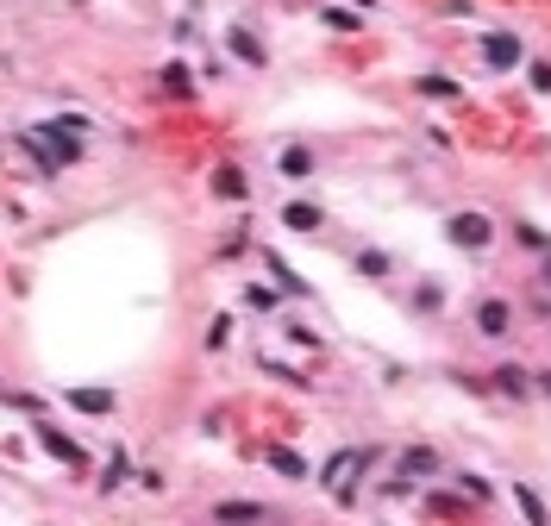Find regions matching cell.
<instances>
[{"label": "cell", "instance_id": "obj_1", "mask_svg": "<svg viewBox=\"0 0 551 526\" xmlns=\"http://www.w3.org/2000/svg\"><path fill=\"white\" fill-rule=\"evenodd\" d=\"M445 238H451L458 251H489V245H495V220H489V213H451V220H445Z\"/></svg>", "mask_w": 551, "mask_h": 526}, {"label": "cell", "instance_id": "obj_2", "mask_svg": "<svg viewBox=\"0 0 551 526\" xmlns=\"http://www.w3.org/2000/svg\"><path fill=\"white\" fill-rule=\"evenodd\" d=\"M470 326L483 332V339H514V307L501 301V295H476V307H470Z\"/></svg>", "mask_w": 551, "mask_h": 526}, {"label": "cell", "instance_id": "obj_3", "mask_svg": "<svg viewBox=\"0 0 551 526\" xmlns=\"http://www.w3.org/2000/svg\"><path fill=\"white\" fill-rule=\"evenodd\" d=\"M439 470H445V458H439L433 445H407L395 476H401V483H426V476H439Z\"/></svg>", "mask_w": 551, "mask_h": 526}, {"label": "cell", "instance_id": "obj_4", "mask_svg": "<svg viewBox=\"0 0 551 526\" xmlns=\"http://www.w3.org/2000/svg\"><path fill=\"white\" fill-rule=\"evenodd\" d=\"M489 382H495V389L508 395V401H533V395H539V382H533V370H520V364H501V370H495Z\"/></svg>", "mask_w": 551, "mask_h": 526}, {"label": "cell", "instance_id": "obj_5", "mask_svg": "<svg viewBox=\"0 0 551 526\" xmlns=\"http://www.w3.org/2000/svg\"><path fill=\"white\" fill-rule=\"evenodd\" d=\"M483 63H489V69H514V63H520V38H514V32H489V38H483Z\"/></svg>", "mask_w": 551, "mask_h": 526}, {"label": "cell", "instance_id": "obj_6", "mask_svg": "<svg viewBox=\"0 0 551 526\" xmlns=\"http://www.w3.org/2000/svg\"><path fill=\"white\" fill-rule=\"evenodd\" d=\"M213 520H220V526H263V520H270V508H257V501H220Z\"/></svg>", "mask_w": 551, "mask_h": 526}, {"label": "cell", "instance_id": "obj_7", "mask_svg": "<svg viewBox=\"0 0 551 526\" xmlns=\"http://www.w3.org/2000/svg\"><path fill=\"white\" fill-rule=\"evenodd\" d=\"M38 445H44V451H51V458H63V464H76V470L88 464V451H82L76 439H63V433H57V426H38Z\"/></svg>", "mask_w": 551, "mask_h": 526}, {"label": "cell", "instance_id": "obj_8", "mask_svg": "<svg viewBox=\"0 0 551 526\" xmlns=\"http://www.w3.org/2000/svg\"><path fill=\"white\" fill-rule=\"evenodd\" d=\"M282 226H289V232H320L326 213H320L314 201H289V207H282Z\"/></svg>", "mask_w": 551, "mask_h": 526}, {"label": "cell", "instance_id": "obj_9", "mask_svg": "<svg viewBox=\"0 0 551 526\" xmlns=\"http://www.w3.org/2000/svg\"><path fill=\"white\" fill-rule=\"evenodd\" d=\"M213 195H220V201H245L251 195L245 170H232V163H226V170H213Z\"/></svg>", "mask_w": 551, "mask_h": 526}, {"label": "cell", "instance_id": "obj_10", "mask_svg": "<svg viewBox=\"0 0 551 526\" xmlns=\"http://www.w3.org/2000/svg\"><path fill=\"white\" fill-rule=\"evenodd\" d=\"M69 408L76 414H113V389H69Z\"/></svg>", "mask_w": 551, "mask_h": 526}, {"label": "cell", "instance_id": "obj_11", "mask_svg": "<svg viewBox=\"0 0 551 526\" xmlns=\"http://www.w3.org/2000/svg\"><path fill=\"white\" fill-rule=\"evenodd\" d=\"M357 276L389 282V276H395V257H389V251H357Z\"/></svg>", "mask_w": 551, "mask_h": 526}, {"label": "cell", "instance_id": "obj_12", "mask_svg": "<svg viewBox=\"0 0 551 526\" xmlns=\"http://www.w3.org/2000/svg\"><path fill=\"white\" fill-rule=\"evenodd\" d=\"M276 170H282V176H295V182H301V176H314V151H301V145H289V151L276 157Z\"/></svg>", "mask_w": 551, "mask_h": 526}, {"label": "cell", "instance_id": "obj_13", "mask_svg": "<svg viewBox=\"0 0 551 526\" xmlns=\"http://www.w3.org/2000/svg\"><path fill=\"white\" fill-rule=\"evenodd\" d=\"M270 470H276V476H289V483H301V476H307V464L295 458V451H282V445L270 451Z\"/></svg>", "mask_w": 551, "mask_h": 526}, {"label": "cell", "instance_id": "obj_14", "mask_svg": "<svg viewBox=\"0 0 551 526\" xmlns=\"http://www.w3.org/2000/svg\"><path fill=\"white\" fill-rule=\"evenodd\" d=\"M514 501H520V514L533 520V526H545V501H539V489H533V483H520V489H514Z\"/></svg>", "mask_w": 551, "mask_h": 526}, {"label": "cell", "instance_id": "obj_15", "mask_svg": "<svg viewBox=\"0 0 551 526\" xmlns=\"http://www.w3.org/2000/svg\"><path fill=\"white\" fill-rule=\"evenodd\" d=\"M232 51H238V57H245V63H263V44H257V38H251L245 26H238V32H232Z\"/></svg>", "mask_w": 551, "mask_h": 526}, {"label": "cell", "instance_id": "obj_16", "mask_svg": "<svg viewBox=\"0 0 551 526\" xmlns=\"http://www.w3.org/2000/svg\"><path fill=\"white\" fill-rule=\"evenodd\" d=\"M458 489H464V501H489V495H495V489H489L476 470H464V476H458Z\"/></svg>", "mask_w": 551, "mask_h": 526}, {"label": "cell", "instance_id": "obj_17", "mask_svg": "<svg viewBox=\"0 0 551 526\" xmlns=\"http://www.w3.org/2000/svg\"><path fill=\"white\" fill-rule=\"evenodd\" d=\"M514 245H520V251H545V245H551V238H545L539 226H514Z\"/></svg>", "mask_w": 551, "mask_h": 526}, {"label": "cell", "instance_id": "obj_18", "mask_svg": "<svg viewBox=\"0 0 551 526\" xmlns=\"http://www.w3.org/2000/svg\"><path fill=\"white\" fill-rule=\"evenodd\" d=\"M320 19H326V26H332V32H357V13H345V7H326Z\"/></svg>", "mask_w": 551, "mask_h": 526}, {"label": "cell", "instance_id": "obj_19", "mask_svg": "<svg viewBox=\"0 0 551 526\" xmlns=\"http://www.w3.org/2000/svg\"><path fill=\"white\" fill-rule=\"evenodd\" d=\"M163 88H170V94H188L195 82H188V69H182V63H170V69H163Z\"/></svg>", "mask_w": 551, "mask_h": 526}, {"label": "cell", "instance_id": "obj_20", "mask_svg": "<svg viewBox=\"0 0 551 526\" xmlns=\"http://www.w3.org/2000/svg\"><path fill=\"white\" fill-rule=\"evenodd\" d=\"M526 82H533L539 94H551V63H545V57H539V63H526Z\"/></svg>", "mask_w": 551, "mask_h": 526}, {"label": "cell", "instance_id": "obj_21", "mask_svg": "<svg viewBox=\"0 0 551 526\" xmlns=\"http://www.w3.org/2000/svg\"><path fill=\"white\" fill-rule=\"evenodd\" d=\"M426 508H433V514H464V501L458 495H426Z\"/></svg>", "mask_w": 551, "mask_h": 526}, {"label": "cell", "instance_id": "obj_22", "mask_svg": "<svg viewBox=\"0 0 551 526\" xmlns=\"http://www.w3.org/2000/svg\"><path fill=\"white\" fill-rule=\"evenodd\" d=\"M414 307H420V314H426V307L439 314V307H445V289H420V295H414Z\"/></svg>", "mask_w": 551, "mask_h": 526}, {"label": "cell", "instance_id": "obj_23", "mask_svg": "<svg viewBox=\"0 0 551 526\" xmlns=\"http://www.w3.org/2000/svg\"><path fill=\"white\" fill-rule=\"evenodd\" d=\"M226 332H232V320L220 314V320H213V332H207V351H220V345H226Z\"/></svg>", "mask_w": 551, "mask_h": 526}, {"label": "cell", "instance_id": "obj_24", "mask_svg": "<svg viewBox=\"0 0 551 526\" xmlns=\"http://www.w3.org/2000/svg\"><path fill=\"white\" fill-rule=\"evenodd\" d=\"M119 483H126V458L113 451V464H107V483H101V489H119Z\"/></svg>", "mask_w": 551, "mask_h": 526}, {"label": "cell", "instance_id": "obj_25", "mask_svg": "<svg viewBox=\"0 0 551 526\" xmlns=\"http://www.w3.org/2000/svg\"><path fill=\"white\" fill-rule=\"evenodd\" d=\"M420 88H426V94H458V82H451V76H426Z\"/></svg>", "mask_w": 551, "mask_h": 526}, {"label": "cell", "instance_id": "obj_26", "mask_svg": "<svg viewBox=\"0 0 551 526\" xmlns=\"http://www.w3.org/2000/svg\"><path fill=\"white\" fill-rule=\"evenodd\" d=\"M533 282H539V289H545V295H551V245H545V251H539V276H533Z\"/></svg>", "mask_w": 551, "mask_h": 526}, {"label": "cell", "instance_id": "obj_27", "mask_svg": "<svg viewBox=\"0 0 551 526\" xmlns=\"http://www.w3.org/2000/svg\"><path fill=\"white\" fill-rule=\"evenodd\" d=\"M533 382H539V395H545V401H551V370H545V376H533Z\"/></svg>", "mask_w": 551, "mask_h": 526}, {"label": "cell", "instance_id": "obj_28", "mask_svg": "<svg viewBox=\"0 0 551 526\" xmlns=\"http://www.w3.org/2000/svg\"><path fill=\"white\" fill-rule=\"evenodd\" d=\"M357 7H376V0H357Z\"/></svg>", "mask_w": 551, "mask_h": 526}]
</instances>
